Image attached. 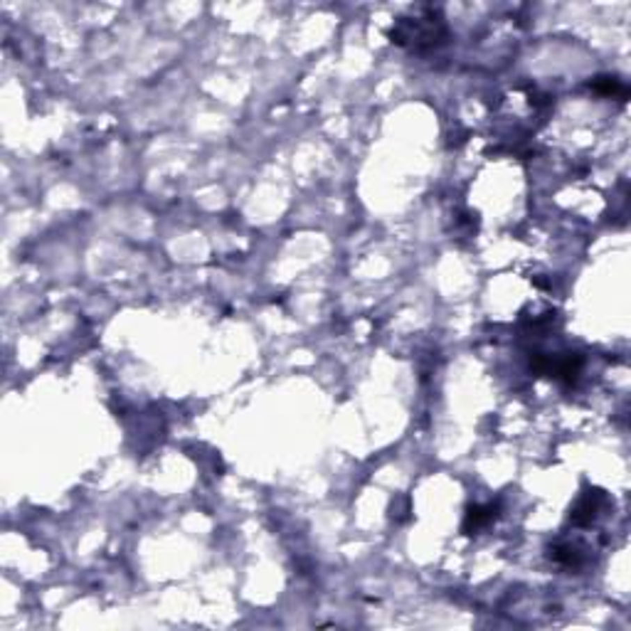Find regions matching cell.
<instances>
[{"instance_id": "obj_1", "label": "cell", "mask_w": 631, "mask_h": 631, "mask_svg": "<svg viewBox=\"0 0 631 631\" xmlns=\"http://www.w3.org/2000/svg\"><path fill=\"white\" fill-rule=\"evenodd\" d=\"M597 501H599V493H587V496L580 498L577 508L572 511V520L577 525H584V523H592V518L597 516Z\"/></svg>"}]
</instances>
